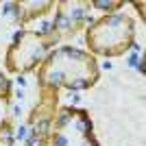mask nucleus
I'll return each mask as SVG.
<instances>
[{"instance_id":"f257e3e1","label":"nucleus","mask_w":146,"mask_h":146,"mask_svg":"<svg viewBox=\"0 0 146 146\" xmlns=\"http://www.w3.org/2000/svg\"><path fill=\"white\" fill-rule=\"evenodd\" d=\"M100 79V68L94 55L74 46L52 48L35 70V83L52 90H90Z\"/></svg>"},{"instance_id":"f03ea898","label":"nucleus","mask_w":146,"mask_h":146,"mask_svg":"<svg viewBox=\"0 0 146 146\" xmlns=\"http://www.w3.org/2000/svg\"><path fill=\"white\" fill-rule=\"evenodd\" d=\"M135 44V20L127 13H107L85 29V46L90 55L120 57Z\"/></svg>"},{"instance_id":"7ed1b4c3","label":"nucleus","mask_w":146,"mask_h":146,"mask_svg":"<svg viewBox=\"0 0 146 146\" xmlns=\"http://www.w3.org/2000/svg\"><path fill=\"white\" fill-rule=\"evenodd\" d=\"M59 44L52 31H18L5 55V68L13 76H26L42 66L50 50Z\"/></svg>"},{"instance_id":"20e7f679","label":"nucleus","mask_w":146,"mask_h":146,"mask_svg":"<svg viewBox=\"0 0 146 146\" xmlns=\"http://www.w3.org/2000/svg\"><path fill=\"white\" fill-rule=\"evenodd\" d=\"M50 146H100L85 109L63 107L57 111L48 137Z\"/></svg>"},{"instance_id":"39448f33","label":"nucleus","mask_w":146,"mask_h":146,"mask_svg":"<svg viewBox=\"0 0 146 146\" xmlns=\"http://www.w3.org/2000/svg\"><path fill=\"white\" fill-rule=\"evenodd\" d=\"M57 15L55 24H52V33L59 37V42L63 37H72L74 33L85 29L87 22V5L85 2H57Z\"/></svg>"},{"instance_id":"423d86ee","label":"nucleus","mask_w":146,"mask_h":146,"mask_svg":"<svg viewBox=\"0 0 146 146\" xmlns=\"http://www.w3.org/2000/svg\"><path fill=\"white\" fill-rule=\"evenodd\" d=\"M22 7H26L24 9V13L18 18V22L20 24H26L31 18H37V15H42V13H48L52 7H55V2H22Z\"/></svg>"},{"instance_id":"0eeeda50","label":"nucleus","mask_w":146,"mask_h":146,"mask_svg":"<svg viewBox=\"0 0 146 146\" xmlns=\"http://www.w3.org/2000/svg\"><path fill=\"white\" fill-rule=\"evenodd\" d=\"M11 96H13V81L7 79L5 74L0 72V100H5L9 105L11 103Z\"/></svg>"},{"instance_id":"6e6552de","label":"nucleus","mask_w":146,"mask_h":146,"mask_svg":"<svg viewBox=\"0 0 146 146\" xmlns=\"http://www.w3.org/2000/svg\"><path fill=\"white\" fill-rule=\"evenodd\" d=\"M0 146H13V131L7 118L0 124Z\"/></svg>"},{"instance_id":"1a4fd4ad","label":"nucleus","mask_w":146,"mask_h":146,"mask_svg":"<svg viewBox=\"0 0 146 146\" xmlns=\"http://www.w3.org/2000/svg\"><path fill=\"white\" fill-rule=\"evenodd\" d=\"M94 7H100L105 11H111V9H120L122 2H94Z\"/></svg>"}]
</instances>
